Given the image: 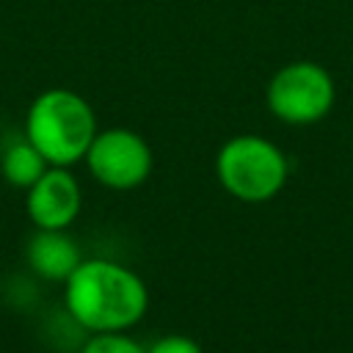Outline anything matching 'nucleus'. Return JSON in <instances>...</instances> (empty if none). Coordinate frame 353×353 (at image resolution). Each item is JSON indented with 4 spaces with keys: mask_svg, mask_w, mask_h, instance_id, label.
<instances>
[{
    "mask_svg": "<svg viewBox=\"0 0 353 353\" xmlns=\"http://www.w3.org/2000/svg\"><path fill=\"white\" fill-rule=\"evenodd\" d=\"M28 262L41 279L66 281L83 259L74 240L63 234V229H39L28 243Z\"/></svg>",
    "mask_w": 353,
    "mask_h": 353,
    "instance_id": "0eeeda50",
    "label": "nucleus"
},
{
    "mask_svg": "<svg viewBox=\"0 0 353 353\" xmlns=\"http://www.w3.org/2000/svg\"><path fill=\"white\" fill-rule=\"evenodd\" d=\"M331 105L334 80L312 61L287 63L268 83V108L287 124H314L331 110Z\"/></svg>",
    "mask_w": 353,
    "mask_h": 353,
    "instance_id": "20e7f679",
    "label": "nucleus"
},
{
    "mask_svg": "<svg viewBox=\"0 0 353 353\" xmlns=\"http://www.w3.org/2000/svg\"><path fill=\"white\" fill-rule=\"evenodd\" d=\"M215 174L223 190L234 199L262 204L284 188L290 165L284 152L268 138L237 135L221 146L215 157Z\"/></svg>",
    "mask_w": 353,
    "mask_h": 353,
    "instance_id": "7ed1b4c3",
    "label": "nucleus"
},
{
    "mask_svg": "<svg viewBox=\"0 0 353 353\" xmlns=\"http://www.w3.org/2000/svg\"><path fill=\"white\" fill-rule=\"evenodd\" d=\"M80 353H146V347L121 331H99L83 345Z\"/></svg>",
    "mask_w": 353,
    "mask_h": 353,
    "instance_id": "1a4fd4ad",
    "label": "nucleus"
},
{
    "mask_svg": "<svg viewBox=\"0 0 353 353\" xmlns=\"http://www.w3.org/2000/svg\"><path fill=\"white\" fill-rule=\"evenodd\" d=\"M149 303L146 284L124 265L85 259L66 279V309L88 331H124L135 325Z\"/></svg>",
    "mask_w": 353,
    "mask_h": 353,
    "instance_id": "f257e3e1",
    "label": "nucleus"
},
{
    "mask_svg": "<svg viewBox=\"0 0 353 353\" xmlns=\"http://www.w3.org/2000/svg\"><path fill=\"white\" fill-rule=\"evenodd\" d=\"M94 135L97 119L91 105L69 88H47L28 108L25 138L50 165H72L83 160Z\"/></svg>",
    "mask_w": 353,
    "mask_h": 353,
    "instance_id": "f03ea898",
    "label": "nucleus"
},
{
    "mask_svg": "<svg viewBox=\"0 0 353 353\" xmlns=\"http://www.w3.org/2000/svg\"><path fill=\"white\" fill-rule=\"evenodd\" d=\"M85 160H88L91 176L99 185L113 188V190L138 188L152 174L149 143L127 127H113V130L97 132L85 152Z\"/></svg>",
    "mask_w": 353,
    "mask_h": 353,
    "instance_id": "39448f33",
    "label": "nucleus"
},
{
    "mask_svg": "<svg viewBox=\"0 0 353 353\" xmlns=\"http://www.w3.org/2000/svg\"><path fill=\"white\" fill-rule=\"evenodd\" d=\"M47 160L44 154L25 138V141H14L6 152H3V160H0V168H3V176L14 185V188H30L44 171H47Z\"/></svg>",
    "mask_w": 353,
    "mask_h": 353,
    "instance_id": "6e6552de",
    "label": "nucleus"
},
{
    "mask_svg": "<svg viewBox=\"0 0 353 353\" xmlns=\"http://www.w3.org/2000/svg\"><path fill=\"white\" fill-rule=\"evenodd\" d=\"M80 212V185L66 165L47 168L28 188V215L39 229H66Z\"/></svg>",
    "mask_w": 353,
    "mask_h": 353,
    "instance_id": "423d86ee",
    "label": "nucleus"
},
{
    "mask_svg": "<svg viewBox=\"0 0 353 353\" xmlns=\"http://www.w3.org/2000/svg\"><path fill=\"white\" fill-rule=\"evenodd\" d=\"M146 353H204L201 345L190 336H182V334H168V336H160L152 347H146Z\"/></svg>",
    "mask_w": 353,
    "mask_h": 353,
    "instance_id": "9d476101",
    "label": "nucleus"
}]
</instances>
